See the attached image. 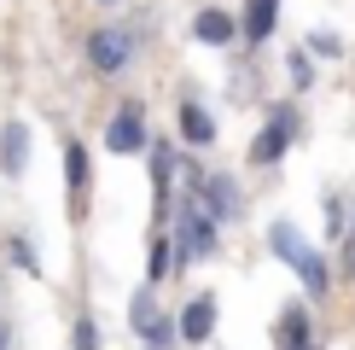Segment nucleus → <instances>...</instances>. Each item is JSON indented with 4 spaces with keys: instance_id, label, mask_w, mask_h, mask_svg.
<instances>
[{
    "instance_id": "1",
    "label": "nucleus",
    "mask_w": 355,
    "mask_h": 350,
    "mask_svg": "<svg viewBox=\"0 0 355 350\" xmlns=\"http://www.w3.org/2000/svg\"><path fill=\"white\" fill-rule=\"evenodd\" d=\"M268 245H274V257H279V262H291V269L303 274L309 298H327V292H332V269H327V257H320V251H315V245H309L291 222H274V228H268Z\"/></svg>"
},
{
    "instance_id": "2",
    "label": "nucleus",
    "mask_w": 355,
    "mask_h": 350,
    "mask_svg": "<svg viewBox=\"0 0 355 350\" xmlns=\"http://www.w3.org/2000/svg\"><path fill=\"white\" fill-rule=\"evenodd\" d=\"M216 251V216L198 199H181V228H175V262H198Z\"/></svg>"
},
{
    "instance_id": "3",
    "label": "nucleus",
    "mask_w": 355,
    "mask_h": 350,
    "mask_svg": "<svg viewBox=\"0 0 355 350\" xmlns=\"http://www.w3.org/2000/svg\"><path fill=\"white\" fill-rule=\"evenodd\" d=\"M291 135H297V106H274L268 128L250 140V164H279V158H286V146H291Z\"/></svg>"
},
{
    "instance_id": "4",
    "label": "nucleus",
    "mask_w": 355,
    "mask_h": 350,
    "mask_svg": "<svg viewBox=\"0 0 355 350\" xmlns=\"http://www.w3.org/2000/svg\"><path fill=\"white\" fill-rule=\"evenodd\" d=\"M105 146H111L116 158L146 152V146H152V140H146V111H140V99H128V106H123V111H116L111 123H105Z\"/></svg>"
},
{
    "instance_id": "5",
    "label": "nucleus",
    "mask_w": 355,
    "mask_h": 350,
    "mask_svg": "<svg viewBox=\"0 0 355 350\" xmlns=\"http://www.w3.org/2000/svg\"><path fill=\"white\" fill-rule=\"evenodd\" d=\"M128 53H135V29H94V35H87V58H94V70H105V76L128 70Z\"/></svg>"
},
{
    "instance_id": "6",
    "label": "nucleus",
    "mask_w": 355,
    "mask_h": 350,
    "mask_svg": "<svg viewBox=\"0 0 355 350\" xmlns=\"http://www.w3.org/2000/svg\"><path fill=\"white\" fill-rule=\"evenodd\" d=\"M192 199H198L204 210L216 216V222H233V216H245V193H239V181H233V175H204Z\"/></svg>"
},
{
    "instance_id": "7",
    "label": "nucleus",
    "mask_w": 355,
    "mask_h": 350,
    "mask_svg": "<svg viewBox=\"0 0 355 350\" xmlns=\"http://www.w3.org/2000/svg\"><path fill=\"white\" fill-rule=\"evenodd\" d=\"M274 350H320L303 303H286V310H279V321H274Z\"/></svg>"
},
{
    "instance_id": "8",
    "label": "nucleus",
    "mask_w": 355,
    "mask_h": 350,
    "mask_svg": "<svg viewBox=\"0 0 355 350\" xmlns=\"http://www.w3.org/2000/svg\"><path fill=\"white\" fill-rule=\"evenodd\" d=\"M175 327H181V344H204L216 333V298L204 292V298H192L181 315H175Z\"/></svg>"
},
{
    "instance_id": "9",
    "label": "nucleus",
    "mask_w": 355,
    "mask_h": 350,
    "mask_svg": "<svg viewBox=\"0 0 355 350\" xmlns=\"http://www.w3.org/2000/svg\"><path fill=\"white\" fill-rule=\"evenodd\" d=\"M192 35L210 41V47H227V41H239V18H233V12H221V6H204L198 18H192Z\"/></svg>"
},
{
    "instance_id": "10",
    "label": "nucleus",
    "mask_w": 355,
    "mask_h": 350,
    "mask_svg": "<svg viewBox=\"0 0 355 350\" xmlns=\"http://www.w3.org/2000/svg\"><path fill=\"white\" fill-rule=\"evenodd\" d=\"M279 24V0H245V18H239V35L250 41V47H262V41L274 35Z\"/></svg>"
},
{
    "instance_id": "11",
    "label": "nucleus",
    "mask_w": 355,
    "mask_h": 350,
    "mask_svg": "<svg viewBox=\"0 0 355 350\" xmlns=\"http://www.w3.org/2000/svg\"><path fill=\"white\" fill-rule=\"evenodd\" d=\"M0 169L6 175H24L29 169V128L12 117V123H0Z\"/></svg>"
},
{
    "instance_id": "12",
    "label": "nucleus",
    "mask_w": 355,
    "mask_h": 350,
    "mask_svg": "<svg viewBox=\"0 0 355 350\" xmlns=\"http://www.w3.org/2000/svg\"><path fill=\"white\" fill-rule=\"evenodd\" d=\"M181 140L187 146H210L216 140V123H210V111H204L198 99H187V106H181Z\"/></svg>"
},
{
    "instance_id": "13",
    "label": "nucleus",
    "mask_w": 355,
    "mask_h": 350,
    "mask_svg": "<svg viewBox=\"0 0 355 350\" xmlns=\"http://www.w3.org/2000/svg\"><path fill=\"white\" fill-rule=\"evenodd\" d=\"M64 175H70V193H76V210L87 204V146L64 140Z\"/></svg>"
},
{
    "instance_id": "14",
    "label": "nucleus",
    "mask_w": 355,
    "mask_h": 350,
    "mask_svg": "<svg viewBox=\"0 0 355 350\" xmlns=\"http://www.w3.org/2000/svg\"><path fill=\"white\" fill-rule=\"evenodd\" d=\"M175 269V240H169V233H152V251H146V281H164V274Z\"/></svg>"
},
{
    "instance_id": "15",
    "label": "nucleus",
    "mask_w": 355,
    "mask_h": 350,
    "mask_svg": "<svg viewBox=\"0 0 355 350\" xmlns=\"http://www.w3.org/2000/svg\"><path fill=\"white\" fill-rule=\"evenodd\" d=\"M140 339H146V350H169L175 339H181V327H175V321H169V315H157V321H152V327H146V333H140Z\"/></svg>"
},
{
    "instance_id": "16",
    "label": "nucleus",
    "mask_w": 355,
    "mask_h": 350,
    "mask_svg": "<svg viewBox=\"0 0 355 350\" xmlns=\"http://www.w3.org/2000/svg\"><path fill=\"white\" fill-rule=\"evenodd\" d=\"M128 321H135V333H146L157 321V292H135V303H128Z\"/></svg>"
},
{
    "instance_id": "17",
    "label": "nucleus",
    "mask_w": 355,
    "mask_h": 350,
    "mask_svg": "<svg viewBox=\"0 0 355 350\" xmlns=\"http://www.w3.org/2000/svg\"><path fill=\"white\" fill-rule=\"evenodd\" d=\"M12 262H18L24 274H41V257H35V240H29V233H12Z\"/></svg>"
},
{
    "instance_id": "18",
    "label": "nucleus",
    "mask_w": 355,
    "mask_h": 350,
    "mask_svg": "<svg viewBox=\"0 0 355 350\" xmlns=\"http://www.w3.org/2000/svg\"><path fill=\"white\" fill-rule=\"evenodd\" d=\"M286 76H291V88H309V82H315V65H309V53H291V58H286Z\"/></svg>"
},
{
    "instance_id": "19",
    "label": "nucleus",
    "mask_w": 355,
    "mask_h": 350,
    "mask_svg": "<svg viewBox=\"0 0 355 350\" xmlns=\"http://www.w3.org/2000/svg\"><path fill=\"white\" fill-rule=\"evenodd\" d=\"M70 339H76V350H99V344H105L99 327H94V315H76V333H70Z\"/></svg>"
},
{
    "instance_id": "20",
    "label": "nucleus",
    "mask_w": 355,
    "mask_h": 350,
    "mask_svg": "<svg viewBox=\"0 0 355 350\" xmlns=\"http://www.w3.org/2000/svg\"><path fill=\"white\" fill-rule=\"evenodd\" d=\"M309 47H315V53H327V58H338V53H344V41H338L332 29H315V35H309Z\"/></svg>"
},
{
    "instance_id": "21",
    "label": "nucleus",
    "mask_w": 355,
    "mask_h": 350,
    "mask_svg": "<svg viewBox=\"0 0 355 350\" xmlns=\"http://www.w3.org/2000/svg\"><path fill=\"white\" fill-rule=\"evenodd\" d=\"M327 222H332V233H344V204L338 199H327Z\"/></svg>"
},
{
    "instance_id": "22",
    "label": "nucleus",
    "mask_w": 355,
    "mask_h": 350,
    "mask_svg": "<svg viewBox=\"0 0 355 350\" xmlns=\"http://www.w3.org/2000/svg\"><path fill=\"white\" fill-rule=\"evenodd\" d=\"M344 274H349V281H355V233H349V240H344Z\"/></svg>"
},
{
    "instance_id": "23",
    "label": "nucleus",
    "mask_w": 355,
    "mask_h": 350,
    "mask_svg": "<svg viewBox=\"0 0 355 350\" xmlns=\"http://www.w3.org/2000/svg\"><path fill=\"white\" fill-rule=\"evenodd\" d=\"M12 344V327H6V315H0V350H6Z\"/></svg>"
},
{
    "instance_id": "24",
    "label": "nucleus",
    "mask_w": 355,
    "mask_h": 350,
    "mask_svg": "<svg viewBox=\"0 0 355 350\" xmlns=\"http://www.w3.org/2000/svg\"><path fill=\"white\" fill-rule=\"evenodd\" d=\"M99 6H116V0H99Z\"/></svg>"
}]
</instances>
